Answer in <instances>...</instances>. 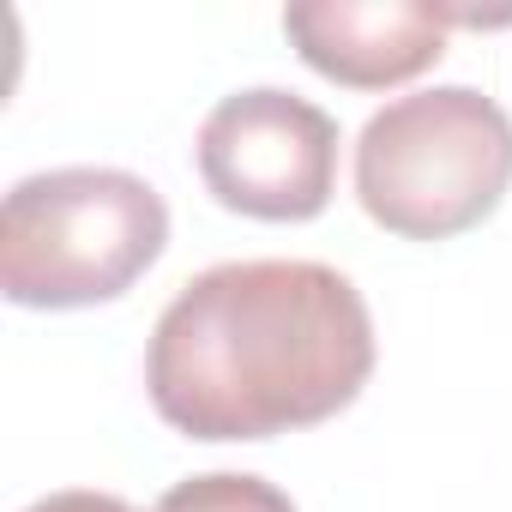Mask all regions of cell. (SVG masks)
Returning <instances> with one entry per match:
<instances>
[{
	"mask_svg": "<svg viewBox=\"0 0 512 512\" xmlns=\"http://www.w3.org/2000/svg\"><path fill=\"white\" fill-rule=\"evenodd\" d=\"M25 512H133L121 494H97V488H61V494H43L31 500Z\"/></svg>",
	"mask_w": 512,
	"mask_h": 512,
	"instance_id": "7",
	"label": "cell"
},
{
	"mask_svg": "<svg viewBox=\"0 0 512 512\" xmlns=\"http://www.w3.org/2000/svg\"><path fill=\"white\" fill-rule=\"evenodd\" d=\"M374 374V314L320 260H229L163 308L145 386L187 440H272L362 398Z\"/></svg>",
	"mask_w": 512,
	"mask_h": 512,
	"instance_id": "1",
	"label": "cell"
},
{
	"mask_svg": "<svg viewBox=\"0 0 512 512\" xmlns=\"http://www.w3.org/2000/svg\"><path fill=\"white\" fill-rule=\"evenodd\" d=\"M284 37L320 79L386 91L446 55V13L422 0H296L284 7Z\"/></svg>",
	"mask_w": 512,
	"mask_h": 512,
	"instance_id": "5",
	"label": "cell"
},
{
	"mask_svg": "<svg viewBox=\"0 0 512 512\" xmlns=\"http://www.w3.org/2000/svg\"><path fill=\"white\" fill-rule=\"evenodd\" d=\"M169 247V205L127 169L25 175L0 205V290L19 308L127 296Z\"/></svg>",
	"mask_w": 512,
	"mask_h": 512,
	"instance_id": "2",
	"label": "cell"
},
{
	"mask_svg": "<svg viewBox=\"0 0 512 512\" xmlns=\"http://www.w3.org/2000/svg\"><path fill=\"white\" fill-rule=\"evenodd\" d=\"M512 187V121L476 85L410 91L368 115L356 139V199L404 241L476 229Z\"/></svg>",
	"mask_w": 512,
	"mask_h": 512,
	"instance_id": "3",
	"label": "cell"
},
{
	"mask_svg": "<svg viewBox=\"0 0 512 512\" xmlns=\"http://www.w3.org/2000/svg\"><path fill=\"white\" fill-rule=\"evenodd\" d=\"M151 512H296V500L247 470H211V476H187L175 482Z\"/></svg>",
	"mask_w": 512,
	"mask_h": 512,
	"instance_id": "6",
	"label": "cell"
},
{
	"mask_svg": "<svg viewBox=\"0 0 512 512\" xmlns=\"http://www.w3.org/2000/svg\"><path fill=\"white\" fill-rule=\"evenodd\" d=\"M199 175L223 211L308 223L338 187V121L278 85L235 91L199 127Z\"/></svg>",
	"mask_w": 512,
	"mask_h": 512,
	"instance_id": "4",
	"label": "cell"
}]
</instances>
